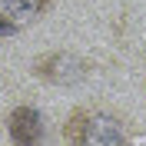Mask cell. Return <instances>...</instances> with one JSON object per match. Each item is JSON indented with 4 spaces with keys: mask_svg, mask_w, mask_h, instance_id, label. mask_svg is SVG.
<instances>
[{
    "mask_svg": "<svg viewBox=\"0 0 146 146\" xmlns=\"http://www.w3.org/2000/svg\"><path fill=\"white\" fill-rule=\"evenodd\" d=\"M63 139L70 146H123L129 133L113 113L103 110H73L63 123Z\"/></svg>",
    "mask_w": 146,
    "mask_h": 146,
    "instance_id": "obj_1",
    "label": "cell"
},
{
    "mask_svg": "<svg viewBox=\"0 0 146 146\" xmlns=\"http://www.w3.org/2000/svg\"><path fill=\"white\" fill-rule=\"evenodd\" d=\"M7 136L17 146H36L43 139V119L33 106H13L7 113Z\"/></svg>",
    "mask_w": 146,
    "mask_h": 146,
    "instance_id": "obj_2",
    "label": "cell"
},
{
    "mask_svg": "<svg viewBox=\"0 0 146 146\" xmlns=\"http://www.w3.org/2000/svg\"><path fill=\"white\" fill-rule=\"evenodd\" d=\"M53 0H0V23L3 27H20V23H33L43 17Z\"/></svg>",
    "mask_w": 146,
    "mask_h": 146,
    "instance_id": "obj_3",
    "label": "cell"
}]
</instances>
